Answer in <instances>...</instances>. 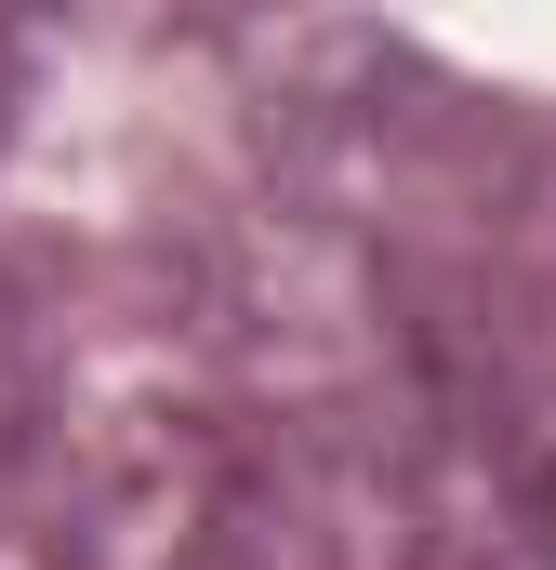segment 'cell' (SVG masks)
<instances>
[]
</instances>
